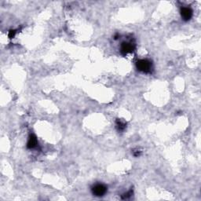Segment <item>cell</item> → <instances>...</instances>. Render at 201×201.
I'll list each match as a JSON object with an SVG mask.
<instances>
[{"instance_id":"cell-9","label":"cell","mask_w":201,"mask_h":201,"mask_svg":"<svg viewBox=\"0 0 201 201\" xmlns=\"http://www.w3.org/2000/svg\"><path fill=\"white\" fill-rule=\"evenodd\" d=\"M140 154H141V152L139 151V150H137L135 153H133V156H134V157H139V156H140Z\"/></svg>"},{"instance_id":"cell-4","label":"cell","mask_w":201,"mask_h":201,"mask_svg":"<svg viewBox=\"0 0 201 201\" xmlns=\"http://www.w3.org/2000/svg\"><path fill=\"white\" fill-rule=\"evenodd\" d=\"M181 16L185 21H189L192 17V10L189 7H182L181 9Z\"/></svg>"},{"instance_id":"cell-6","label":"cell","mask_w":201,"mask_h":201,"mask_svg":"<svg viewBox=\"0 0 201 201\" xmlns=\"http://www.w3.org/2000/svg\"><path fill=\"white\" fill-rule=\"evenodd\" d=\"M116 128H117V130H119V131H123V130H124L126 127V123L122 121L121 119H117L116 122Z\"/></svg>"},{"instance_id":"cell-1","label":"cell","mask_w":201,"mask_h":201,"mask_svg":"<svg viewBox=\"0 0 201 201\" xmlns=\"http://www.w3.org/2000/svg\"><path fill=\"white\" fill-rule=\"evenodd\" d=\"M136 67L140 72L145 73H149L153 68V64L147 59H141L136 63Z\"/></svg>"},{"instance_id":"cell-3","label":"cell","mask_w":201,"mask_h":201,"mask_svg":"<svg viewBox=\"0 0 201 201\" xmlns=\"http://www.w3.org/2000/svg\"><path fill=\"white\" fill-rule=\"evenodd\" d=\"M135 49V46L132 43H128V42H123L121 44V47H120V51L123 55H126L128 53L133 52Z\"/></svg>"},{"instance_id":"cell-2","label":"cell","mask_w":201,"mask_h":201,"mask_svg":"<svg viewBox=\"0 0 201 201\" xmlns=\"http://www.w3.org/2000/svg\"><path fill=\"white\" fill-rule=\"evenodd\" d=\"M92 193L96 196H103L107 192V187L103 184H96L91 189Z\"/></svg>"},{"instance_id":"cell-7","label":"cell","mask_w":201,"mask_h":201,"mask_svg":"<svg viewBox=\"0 0 201 201\" xmlns=\"http://www.w3.org/2000/svg\"><path fill=\"white\" fill-rule=\"evenodd\" d=\"M132 193H133V191H132V190H130L128 192H126V193L123 194V196H122V199H127V198H129L130 196H131Z\"/></svg>"},{"instance_id":"cell-8","label":"cell","mask_w":201,"mask_h":201,"mask_svg":"<svg viewBox=\"0 0 201 201\" xmlns=\"http://www.w3.org/2000/svg\"><path fill=\"white\" fill-rule=\"evenodd\" d=\"M15 35H16V30H10L9 32V34H8V36H9V38L12 39V38L14 37Z\"/></svg>"},{"instance_id":"cell-5","label":"cell","mask_w":201,"mask_h":201,"mask_svg":"<svg viewBox=\"0 0 201 201\" xmlns=\"http://www.w3.org/2000/svg\"><path fill=\"white\" fill-rule=\"evenodd\" d=\"M38 144L37 137L34 134H31L29 137V141L27 143V147L29 149H34L36 148Z\"/></svg>"}]
</instances>
